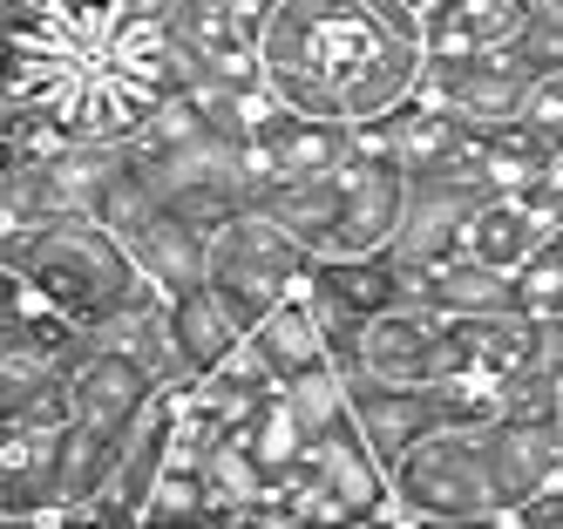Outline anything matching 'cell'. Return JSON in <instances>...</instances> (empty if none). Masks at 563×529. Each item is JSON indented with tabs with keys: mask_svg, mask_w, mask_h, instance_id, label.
<instances>
[{
	"mask_svg": "<svg viewBox=\"0 0 563 529\" xmlns=\"http://www.w3.org/2000/svg\"><path fill=\"white\" fill-rule=\"evenodd\" d=\"M170 333L190 360V374H211V366H224L238 346H245V319H238L224 306V293L205 278V285H190V293L170 299Z\"/></svg>",
	"mask_w": 563,
	"mask_h": 529,
	"instance_id": "17",
	"label": "cell"
},
{
	"mask_svg": "<svg viewBox=\"0 0 563 529\" xmlns=\"http://www.w3.org/2000/svg\"><path fill=\"white\" fill-rule=\"evenodd\" d=\"M14 258H21L34 293H42L48 306H62L75 326H89V333H102V326H115V319H136L150 306H164V293L136 272L130 244L115 238L102 218H82V211H62L55 224L21 238Z\"/></svg>",
	"mask_w": 563,
	"mask_h": 529,
	"instance_id": "2",
	"label": "cell"
},
{
	"mask_svg": "<svg viewBox=\"0 0 563 529\" xmlns=\"http://www.w3.org/2000/svg\"><path fill=\"white\" fill-rule=\"evenodd\" d=\"M346 374V366H340ZM346 415L360 428V441L394 469L421 434L449 428L441 415V387H408V381H374V374H346Z\"/></svg>",
	"mask_w": 563,
	"mask_h": 529,
	"instance_id": "10",
	"label": "cell"
},
{
	"mask_svg": "<svg viewBox=\"0 0 563 529\" xmlns=\"http://www.w3.org/2000/svg\"><path fill=\"white\" fill-rule=\"evenodd\" d=\"M346 374H374V381H408V387H434L462 366V346H455V319L434 312L428 299H408V306H387L374 319H360L353 333V353L340 360Z\"/></svg>",
	"mask_w": 563,
	"mask_h": 529,
	"instance_id": "6",
	"label": "cell"
},
{
	"mask_svg": "<svg viewBox=\"0 0 563 529\" xmlns=\"http://www.w3.org/2000/svg\"><path fill=\"white\" fill-rule=\"evenodd\" d=\"M312 265V244H299L278 218H265L258 203H245V211H231L211 238H205V278L224 293V306L238 319H258L265 306H278L292 293V285L306 278Z\"/></svg>",
	"mask_w": 563,
	"mask_h": 529,
	"instance_id": "4",
	"label": "cell"
},
{
	"mask_svg": "<svg viewBox=\"0 0 563 529\" xmlns=\"http://www.w3.org/2000/svg\"><path fill=\"white\" fill-rule=\"evenodd\" d=\"M68 394L27 415H0V522H62L55 469H62Z\"/></svg>",
	"mask_w": 563,
	"mask_h": 529,
	"instance_id": "8",
	"label": "cell"
},
{
	"mask_svg": "<svg viewBox=\"0 0 563 529\" xmlns=\"http://www.w3.org/2000/svg\"><path fill=\"white\" fill-rule=\"evenodd\" d=\"M245 441H252V455H258L272 475H278V469H292V462L306 455V448H312L286 394H272V400L258 407V415H252V428H245Z\"/></svg>",
	"mask_w": 563,
	"mask_h": 529,
	"instance_id": "19",
	"label": "cell"
},
{
	"mask_svg": "<svg viewBox=\"0 0 563 529\" xmlns=\"http://www.w3.org/2000/svg\"><path fill=\"white\" fill-rule=\"evenodd\" d=\"M96 48L42 0H0V109H48Z\"/></svg>",
	"mask_w": 563,
	"mask_h": 529,
	"instance_id": "5",
	"label": "cell"
},
{
	"mask_svg": "<svg viewBox=\"0 0 563 529\" xmlns=\"http://www.w3.org/2000/svg\"><path fill=\"white\" fill-rule=\"evenodd\" d=\"M537 21V0H421V34L428 55H496Z\"/></svg>",
	"mask_w": 563,
	"mask_h": 529,
	"instance_id": "13",
	"label": "cell"
},
{
	"mask_svg": "<svg viewBox=\"0 0 563 529\" xmlns=\"http://www.w3.org/2000/svg\"><path fill=\"white\" fill-rule=\"evenodd\" d=\"M8 115H14V109H0V130H8Z\"/></svg>",
	"mask_w": 563,
	"mask_h": 529,
	"instance_id": "22",
	"label": "cell"
},
{
	"mask_svg": "<svg viewBox=\"0 0 563 529\" xmlns=\"http://www.w3.org/2000/svg\"><path fill=\"white\" fill-rule=\"evenodd\" d=\"M394 522H503V482L482 428H434L387 469Z\"/></svg>",
	"mask_w": 563,
	"mask_h": 529,
	"instance_id": "3",
	"label": "cell"
},
{
	"mask_svg": "<svg viewBox=\"0 0 563 529\" xmlns=\"http://www.w3.org/2000/svg\"><path fill=\"white\" fill-rule=\"evenodd\" d=\"M312 278L327 285L340 306H353L360 319L415 299V272L394 252H312Z\"/></svg>",
	"mask_w": 563,
	"mask_h": 529,
	"instance_id": "15",
	"label": "cell"
},
{
	"mask_svg": "<svg viewBox=\"0 0 563 529\" xmlns=\"http://www.w3.org/2000/svg\"><path fill=\"white\" fill-rule=\"evenodd\" d=\"M62 394H68V415L102 428V434H130L150 407L164 400L156 374L123 340H109V333H89L82 346L62 360Z\"/></svg>",
	"mask_w": 563,
	"mask_h": 529,
	"instance_id": "7",
	"label": "cell"
},
{
	"mask_svg": "<svg viewBox=\"0 0 563 529\" xmlns=\"http://www.w3.org/2000/svg\"><path fill=\"white\" fill-rule=\"evenodd\" d=\"M537 8H550V14H556V21H563V0H537Z\"/></svg>",
	"mask_w": 563,
	"mask_h": 529,
	"instance_id": "21",
	"label": "cell"
},
{
	"mask_svg": "<svg viewBox=\"0 0 563 529\" xmlns=\"http://www.w3.org/2000/svg\"><path fill=\"white\" fill-rule=\"evenodd\" d=\"M550 238V224L537 218V203L522 197V190H489L468 211V231H462V252L475 265H489V272H522L537 258V244Z\"/></svg>",
	"mask_w": 563,
	"mask_h": 529,
	"instance_id": "14",
	"label": "cell"
},
{
	"mask_svg": "<svg viewBox=\"0 0 563 529\" xmlns=\"http://www.w3.org/2000/svg\"><path fill=\"white\" fill-rule=\"evenodd\" d=\"M489 434V462L503 482V522H516L522 503H537L543 488H563V434H556V407H522L503 415Z\"/></svg>",
	"mask_w": 563,
	"mask_h": 529,
	"instance_id": "11",
	"label": "cell"
},
{
	"mask_svg": "<svg viewBox=\"0 0 563 529\" xmlns=\"http://www.w3.org/2000/svg\"><path fill=\"white\" fill-rule=\"evenodd\" d=\"M42 8H55L75 34L89 41V48H102L109 27H115V14H123V0H42Z\"/></svg>",
	"mask_w": 563,
	"mask_h": 529,
	"instance_id": "20",
	"label": "cell"
},
{
	"mask_svg": "<svg viewBox=\"0 0 563 529\" xmlns=\"http://www.w3.org/2000/svg\"><path fill=\"white\" fill-rule=\"evenodd\" d=\"M115 455H123V434H102L89 421H62V469H55V496H62V522H82L89 503L109 488Z\"/></svg>",
	"mask_w": 563,
	"mask_h": 529,
	"instance_id": "18",
	"label": "cell"
},
{
	"mask_svg": "<svg viewBox=\"0 0 563 529\" xmlns=\"http://www.w3.org/2000/svg\"><path fill=\"white\" fill-rule=\"evenodd\" d=\"M421 68V0H272L258 27V81L319 122H380L408 109Z\"/></svg>",
	"mask_w": 563,
	"mask_h": 529,
	"instance_id": "1",
	"label": "cell"
},
{
	"mask_svg": "<svg viewBox=\"0 0 563 529\" xmlns=\"http://www.w3.org/2000/svg\"><path fill=\"white\" fill-rule=\"evenodd\" d=\"M245 353L265 366L272 387H286V381L312 374V366H340V360H333V340H327V326H319V312L306 306L299 285L245 326Z\"/></svg>",
	"mask_w": 563,
	"mask_h": 529,
	"instance_id": "12",
	"label": "cell"
},
{
	"mask_svg": "<svg viewBox=\"0 0 563 529\" xmlns=\"http://www.w3.org/2000/svg\"><path fill=\"white\" fill-rule=\"evenodd\" d=\"M415 299H428L434 312H449V319L509 312L516 306V272H489V265H475L468 252H455V258H434V265L415 272Z\"/></svg>",
	"mask_w": 563,
	"mask_h": 529,
	"instance_id": "16",
	"label": "cell"
},
{
	"mask_svg": "<svg viewBox=\"0 0 563 529\" xmlns=\"http://www.w3.org/2000/svg\"><path fill=\"white\" fill-rule=\"evenodd\" d=\"M415 102L449 109L455 122H468V130H496V122L522 115V102H530V75H522L503 48L496 55H449V62L428 55Z\"/></svg>",
	"mask_w": 563,
	"mask_h": 529,
	"instance_id": "9",
	"label": "cell"
}]
</instances>
